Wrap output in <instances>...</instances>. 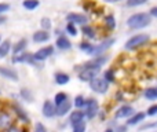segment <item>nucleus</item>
<instances>
[{
    "label": "nucleus",
    "mask_w": 157,
    "mask_h": 132,
    "mask_svg": "<svg viewBox=\"0 0 157 132\" xmlns=\"http://www.w3.org/2000/svg\"><path fill=\"white\" fill-rule=\"evenodd\" d=\"M8 107H10V110L13 111V114H14V117H15L17 123H21V124H24V125L29 124V116L26 114V111L24 110V107H22V106H19L18 103H11Z\"/></svg>",
    "instance_id": "obj_4"
},
{
    "label": "nucleus",
    "mask_w": 157,
    "mask_h": 132,
    "mask_svg": "<svg viewBox=\"0 0 157 132\" xmlns=\"http://www.w3.org/2000/svg\"><path fill=\"white\" fill-rule=\"evenodd\" d=\"M91 46L92 44H88V43H86V41H83V43H80V50H83V51H88L90 48H91Z\"/></svg>",
    "instance_id": "obj_40"
},
{
    "label": "nucleus",
    "mask_w": 157,
    "mask_h": 132,
    "mask_svg": "<svg viewBox=\"0 0 157 132\" xmlns=\"http://www.w3.org/2000/svg\"><path fill=\"white\" fill-rule=\"evenodd\" d=\"M106 62V58L105 57H101L97 58V59L91 61V62H87L86 65L83 66L81 72L78 73V78L81 81H91L92 78H95L98 76L101 70V66Z\"/></svg>",
    "instance_id": "obj_1"
},
{
    "label": "nucleus",
    "mask_w": 157,
    "mask_h": 132,
    "mask_svg": "<svg viewBox=\"0 0 157 132\" xmlns=\"http://www.w3.org/2000/svg\"><path fill=\"white\" fill-rule=\"evenodd\" d=\"M149 24H150V15L146 13L132 14L127 19V25L130 29H142V28H146Z\"/></svg>",
    "instance_id": "obj_2"
},
{
    "label": "nucleus",
    "mask_w": 157,
    "mask_h": 132,
    "mask_svg": "<svg viewBox=\"0 0 157 132\" xmlns=\"http://www.w3.org/2000/svg\"><path fill=\"white\" fill-rule=\"evenodd\" d=\"M145 98L147 100H155L157 99V87H150L145 91Z\"/></svg>",
    "instance_id": "obj_25"
},
{
    "label": "nucleus",
    "mask_w": 157,
    "mask_h": 132,
    "mask_svg": "<svg viewBox=\"0 0 157 132\" xmlns=\"http://www.w3.org/2000/svg\"><path fill=\"white\" fill-rule=\"evenodd\" d=\"M108 3H116V2H120V0H106Z\"/></svg>",
    "instance_id": "obj_44"
},
{
    "label": "nucleus",
    "mask_w": 157,
    "mask_h": 132,
    "mask_svg": "<svg viewBox=\"0 0 157 132\" xmlns=\"http://www.w3.org/2000/svg\"><path fill=\"white\" fill-rule=\"evenodd\" d=\"M55 44H57V47L59 50H71L72 48V43L69 41V39L66 37V36L63 35H59L57 39V41H55Z\"/></svg>",
    "instance_id": "obj_17"
},
{
    "label": "nucleus",
    "mask_w": 157,
    "mask_h": 132,
    "mask_svg": "<svg viewBox=\"0 0 157 132\" xmlns=\"http://www.w3.org/2000/svg\"><path fill=\"white\" fill-rule=\"evenodd\" d=\"M147 0H127V6L130 7H136V6H142L145 4Z\"/></svg>",
    "instance_id": "obj_33"
},
{
    "label": "nucleus",
    "mask_w": 157,
    "mask_h": 132,
    "mask_svg": "<svg viewBox=\"0 0 157 132\" xmlns=\"http://www.w3.org/2000/svg\"><path fill=\"white\" fill-rule=\"evenodd\" d=\"M106 132H114L113 130H108V131H106Z\"/></svg>",
    "instance_id": "obj_45"
},
{
    "label": "nucleus",
    "mask_w": 157,
    "mask_h": 132,
    "mask_svg": "<svg viewBox=\"0 0 157 132\" xmlns=\"http://www.w3.org/2000/svg\"><path fill=\"white\" fill-rule=\"evenodd\" d=\"M0 43H2V36H0Z\"/></svg>",
    "instance_id": "obj_46"
},
{
    "label": "nucleus",
    "mask_w": 157,
    "mask_h": 132,
    "mask_svg": "<svg viewBox=\"0 0 157 132\" xmlns=\"http://www.w3.org/2000/svg\"><path fill=\"white\" fill-rule=\"evenodd\" d=\"M13 62L14 63H30V65H35V66H39V62H36L33 59L32 54L30 52H19L17 55H13Z\"/></svg>",
    "instance_id": "obj_9"
},
{
    "label": "nucleus",
    "mask_w": 157,
    "mask_h": 132,
    "mask_svg": "<svg viewBox=\"0 0 157 132\" xmlns=\"http://www.w3.org/2000/svg\"><path fill=\"white\" fill-rule=\"evenodd\" d=\"M71 109H72V103H71V100H65L63 103H61V105H58V106H55V111H57V116H59V117H62V116H65V114H68L69 111H71Z\"/></svg>",
    "instance_id": "obj_15"
},
{
    "label": "nucleus",
    "mask_w": 157,
    "mask_h": 132,
    "mask_svg": "<svg viewBox=\"0 0 157 132\" xmlns=\"http://www.w3.org/2000/svg\"><path fill=\"white\" fill-rule=\"evenodd\" d=\"M39 0H24L22 2V6H24V8L25 10H28V11H33V10H36V8L39 7Z\"/></svg>",
    "instance_id": "obj_23"
},
{
    "label": "nucleus",
    "mask_w": 157,
    "mask_h": 132,
    "mask_svg": "<svg viewBox=\"0 0 157 132\" xmlns=\"http://www.w3.org/2000/svg\"><path fill=\"white\" fill-rule=\"evenodd\" d=\"M150 128H157V121L155 123H149V124H145L141 127V131H145V130H150Z\"/></svg>",
    "instance_id": "obj_39"
},
{
    "label": "nucleus",
    "mask_w": 157,
    "mask_h": 132,
    "mask_svg": "<svg viewBox=\"0 0 157 132\" xmlns=\"http://www.w3.org/2000/svg\"><path fill=\"white\" fill-rule=\"evenodd\" d=\"M103 78H105L108 83H109V81H114V72L112 69L106 70V72H105V77H103Z\"/></svg>",
    "instance_id": "obj_35"
},
{
    "label": "nucleus",
    "mask_w": 157,
    "mask_h": 132,
    "mask_svg": "<svg viewBox=\"0 0 157 132\" xmlns=\"http://www.w3.org/2000/svg\"><path fill=\"white\" fill-rule=\"evenodd\" d=\"M68 99H69V98H68V95H66L65 92H58V94L54 96V105L58 106V105L63 103L65 100H68Z\"/></svg>",
    "instance_id": "obj_27"
},
{
    "label": "nucleus",
    "mask_w": 157,
    "mask_h": 132,
    "mask_svg": "<svg viewBox=\"0 0 157 132\" xmlns=\"http://www.w3.org/2000/svg\"><path fill=\"white\" fill-rule=\"evenodd\" d=\"M81 32H83L84 35H86L87 37H90V39L95 37V30L92 29L91 26H88V25H83V28H81Z\"/></svg>",
    "instance_id": "obj_29"
},
{
    "label": "nucleus",
    "mask_w": 157,
    "mask_h": 132,
    "mask_svg": "<svg viewBox=\"0 0 157 132\" xmlns=\"http://www.w3.org/2000/svg\"><path fill=\"white\" fill-rule=\"evenodd\" d=\"M33 132H47V128L44 127L41 123H36L35 125V130H33Z\"/></svg>",
    "instance_id": "obj_37"
},
{
    "label": "nucleus",
    "mask_w": 157,
    "mask_h": 132,
    "mask_svg": "<svg viewBox=\"0 0 157 132\" xmlns=\"http://www.w3.org/2000/svg\"><path fill=\"white\" fill-rule=\"evenodd\" d=\"M41 113L44 117L47 119H52L54 116H57V111H55V105L51 100H46L43 103V107H41Z\"/></svg>",
    "instance_id": "obj_12"
},
{
    "label": "nucleus",
    "mask_w": 157,
    "mask_h": 132,
    "mask_svg": "<svg viewBox=\"0 0 157 132\" xmlns=\"http://www.w3.org/2000/svg\"><path fill=\"white\" fill-rule=\"evenodd\" d=\"M11 48H13V44L10 40H2V43H0V58L7 57Z\"/></svg>",
    "instance_id": "obj_20"
},
{
    "label": "nucleus",
    "mask_w": 157,
    "mask_h": 132,
    "mask_svg": "<svg viewBox=\"0 0 157 132\" xmlns=\"http://www.w3.org/2000/svg\"><path fill=\"white\" fill-rule=\"evenodd\" d=\"M150 15H153V17L157 18V7H153L152 10H150Z\"/></svg>",
    "instance_id": "obj_42"
},
{
    "label": "nucleus",
    "mask_w": 157,
    "mask_h": 132,
    "mask_svg": "<svg viewBox=\"0 0 157 132\" xmlns=\"http://www.w3.org/2000/svg\"><path fill=\"white\" fill-rule=\"evenodd\" d=\"M66 19H68V22H72V24H75V25H86L87 22H88V19H87L86 15L77 14V13L68 14V15H66Z\"/></svg>",
    "instance_id": "obj_13"
},
{
    "label": "nucleus",
    "mask_w": 157,
    "mask_h": 132,
    "mask_svg": "<svg viewBox=\"0 0 157 132\" xmlns=\"http://www.w3.org/2000/svg\"><path fill=\"white\" fill-rule=\"evenodd\" d=\"M0 76L7 80H11V81H18L19 77H18V73H17L15 69L13 67H8V66H0Z\"/></svg>",
    "instance_id": "obj_11"
},
{
    "label": "nucleus",
    "mask_w": 157,
    "mask_h": 132,
    "mask_svg": "<svg viewBox=\"0 0 157 132\" xmlns=\"http://www.w3.org/2000/svg\"><path fill=\"white\" fill-rule=\"evenodd\" d=\"M54 80L58 85H65V84L69 83L71 77H69V74H66V73H63V72H58V73H55Z\"/></svg>",
    "instance_id": "obj_19"
},
{
    "label": "nucleus",
    "mask_w": 157,
    "mask_h": 132,
    "mask_svg": "<svg viewBox=\"0 0 157 132\" xmlns=\"http://www.w3.org/2000/svg\"><path fill=\"white\" fill-rule=\"evenodd\" d=\"M86 102H87V99L84 96H81V95H77V96L75 98V106H76L77 109L86 107Z\"/></svg>",
    "instance_id": "obj_28"
},
{
    "label": "nucleus",
    "mask_w": 157,
    "mask_h": 132,
    "mask_svg": "<svg viewBox=\"0 0 157 132\" xmlns=\"http://www.w3.org/2000/svg\"><path fill=\"white\" fill-rule=\"evenodd\" d=\"M146 114H147V116H156V114H157V105L150 106V107L147 109Z\"/></svg>",
    "instance_id": "obj_38"
},
{
    "label": "nucleus",
    "mask_w": 157,
    "mask_h": 132,
    "mask_svg": "<svg viewBox=\"0 0 157 132\" xmlns=\"http://www.w3.org/2000/svg\"><path fill=\"white\" fill-rule=\"evenodd\" d=\"M84 117H86V114H84L83 110H75L71 113V117H69V123H71V125H75L77 124V123L80 121H84Z\"/></svg>",
    "instance_id": "obj_18"
},
{
    "label": "nucleus",
    "mask_w": 157,
    "mask_h": 132,
    "mask_svg": "<svg viewBox=\"0 0 157 132\" xmlns=\"http://www.w3.org/2000/svg\"><path fill=\"white\" fill-rule=\"evenodd\" d=\"M6 132H28V130L24 124H21V123H15V124L11 125Z\"/></svg>",
    "instance_id": "obj_26"
},
{
    "label": "nucleus",
    "mask_w": 157,
    "mask_h": 132,
    "mask_svg": "<svg viewBox=\"0 0 157 132\" xmlns=\"http://www.w3.org/2000/svg\"><path fill=\"white\" fill-rule=\"evenodd\" d=\"M113 39H109V40H105L103 43H101L99 46H91V48L87 51V54H90V55H94V57H99L101 54H102L105 50H108L109 47L113 44Z\"/></svg>",
    "instance_id": "obj_10"
},
{
    "label": "nucleus",
    "mask_w": 157,
    "mask_h": 132,
    "mask_svg": "<svg viewBox=\"0 0 157 132\" xmlns=\"http://www.w3.org/2000/svg\"><path fill=\"white\" fill-rule=\"evenodd\" d=\"M40 26H41V29L43 30H50L51 29V19L50 18H41Z\"/></svg>",
    "instance_id": "obj_32"
},
{
    "label": "nucleus",
    "mask_w": 157,
    "mask_h": 132,
    "mask_svg": "<svg viewBox=\"0 0 157 132\" xmlns=\"http://www.w3.org/2000/svg\"><path fill=\"white\" fill-rule=\"evenodd\" d=\"M0 92H2V91H0Z\"/></svg>",
    "instance_id": "obj_47"
},
{
    "label": "nucleus",
    "mask_w": 157,
    "mask_h": 132,
    "mask_svg": "<svg viewBox=\"0 0 157 132\" xmlns=\"http://www.w3.org/2000/svg\"><path fill=\"white\" fill-rule=\"evenodd\" d=\"M52 54H54V47L46 46V47H43V48H39L36 52H33L32 57L36 62H43V61H46L47 58L51 57Z\"/></svg>",
    "instance_id": "obj_6"
},
{
    "label": "nucleus",
    "mask_w": 157,
    "mask_h": 132,
    "mask_svg": "<svg viewBox=\"0 0 157 132\" xmlns=\"http://www.w3.org/2000/svg\"><path fill=\"white\" fill-rule=\"evenodd\" d=\"M86 110H84V114L88 120H92L99 111V106H98V102L95 99H87L86 102Z\"/></svg>",
    "instance_id": "obj_8"
},
{
    "label": "nucleus",
    "mask_w": 157,
    "mask_h": 132,
    "mask_svg": "<svg viewBox=\"0 0 157 132\" xmlns=\"http://www.w3.org/2000/svg\"><path fill=\"white\" fill-rule=\"evenodd\" d=\"M90 87H91L92 91L98 92V94H105L108 91L109 85H108V81L105 78H99V77H95L90 81Z\"/></svg>",
    "instance_id": "obj_7"
},
{
    "label": "nucleus",
    "mask_w": 157,
    "mask_h": 132,
    "mask_svg": "<svg viewBox=\"0 0 157 132\" xmlns=\"http://www.w3.org/2000/svg\"><path fill=\"white\" fill-rule=\"evenodd\" d=\"M19 96L24 100H26V102H33V94L29 88H25L24 87V88L19 89Z\"/></svg>",
    "instance_id": "obj_22"
},
{
    "label": "nucleus",
    "mask_w": 157,
    "mask_h": 132,
    "mask_svg": "<svg viewBox=\"0 0 157 132\" xmlns=\"http://www.w3.org/2000/svg\"><path fill=\"white\" fill-rule=\"evenodd\" d=\"M125 131H127V127H125V125L119 127V128H116V130H114V132H125Z\"/></svg>",
    "instance_id": "obj_41"
},
{
    "label": "nucleus",
    "mask_w": 157,
    "mask_h": 132,
    "mask_svg": "<svg viewBox=\"0 0 157 132\" xmlns=\"http://www.w3.org/2000/svg\"><path fill=\"white\" fill-rule=\"evenodd\" d=\"M26 46H28V41L25 40V39H21V40H18L13 46V54L17 55V54H19V52H24L25 48H26Z\"/></svg>",
    "instance_id": "obj_21"
},
{
    "label": "nucleus",
    "mask_w": 157,
    "mask_h": 132,
    "mask_svg": "<svg viewBox=\"0 0 157 132\" xmlns=\"http://www.w3.org/2000/svg\"><path fill=\"white\" fill-rule=\"evenodd\" d=\"M105 21H106V25H108L110 29H113V28L116 26V21H114V17L113 15H108Z\"/></svg>",
    "instance_id": "obj_34"
},
{
    "label": "nucleus",
    "mask_w": 157,
    "mask_h": 132,
    "mask_svg": "<svg viewBox=\"0 0 157 132\" xmlns=\"http://www.w3.org/2000/svg\"><path fill=\"white\" fill-rule=\"evenodd\" d=\"M32 40L35 41V43H46V41H48L50 40L48 30H43V29L36 30L32 36Z\"/></svg>",
    "instance_id": "obj_14"
},
{
    "label": "nucleus",
    "mask_w": 157,
    "mask_h": 132,
    "mask_svg": "<svg viewBox=\"0 0 157 132\" xmlns=\"http://www.w3.org/2000/svg\"><path fill=\"white\" fill-rule=\"evenodd\" d=\"M149 41V36L144 35V33H139V35H135L130 39V40L125 43V48L127 50H135L138 47H141L142 44H146Z\"/></svg>",
    "instance_id": "obj_5"
},
{
    "label": "nucleus",
    "mask_w": 157,
    "mask_h": 132,
    "mask_svg": "<svg viewBox=\"0 0 157 132\" xmlns=\"http://www.w3.org/2000/svg\"><path fill=\"white\" fill-rule=\"evenodd\" d=\"M145 116H146L145 113H141V111H139V113L134 114L132 117H130V119H128L127 124H128V125H135V124H138V123H141L142 120L145 119Z\"/></svg>",
    "instance_id": "obj_24"
},
{
    "label": "nucleus",
    "mask_w": 157,
    "mask_h": 132,
    "mask_svg": "<svg viewBox=\"0 0 157 132\" xmlns=\"http://www.w3.org/2000/svg\"><path fill=\"white\" fill-rule=\"evenodd\" d=\"M72 132H86V123L80 121L77 124L72 125Z\"/></svg>",
    "instance_id": "obj_30"
},
{
    "label": "nucleus",
    "mask_w": 157,
    "mask_h": 132,
    "mask_svg": "<svg viewBox=\"0 0 157 132\" xmlns=\"http://www.w3.org/2000/svg\"><path fill=\"white\" fill-rule=\"evenodd\" d=\"M6 21H7V18H6V15L3 14V15H0V25L6 24Z\"/></svg>",
    "instance_id": "obj_43"
},
{
    "label": "nucleus",
    "mask_w": 157,
    "mask_h": 132,
    "mask_svg": "<svg viewBox=\"0 0 157 132\" xmlns=\"http://www.w3.org/2000/svg\"><path fill=\"white\" fill-rule=\"evenodd\" d=\"M7 11H10V4L8 3H0V15L6 14Z\"/></svg>",
    "instance_id": "obj_36"
},
{
    "label": "nucleus",
    "mask_w": 157,
    "mask_h": 132,
    "mask_svg": "<svg viewBox=\"0 0 157 132\" xmlns=\"http://www.w3.org/2000/svg\"><path fill=\"white\" fill-rule=\"evenodd\" d=\"M134 114V109L128 105H124L116 111V119H127V117L132 116Z\"/></svg>",
    "instance_id": "obj_16"
},
{
    "label": "nucleus",
    "mask_w": 157,
    "mask_h": 132,
    "mask_svg": "<svg viewBox=\"0 0 157 132\" xmlns=\"http://www.w3.org/2000/svg\"><path fill=\"white\" fill-rule=\"evenodd\" d=\"M15 123H17V120L14 117L13 111L10 110V107L2 106L0 107V132H6Z\"/></svg>",
    "instance_id": "obj_3"
},
{
    "label": "nucleus",
    "mask_w": 157,
    "mask_h": 132,
    "mask_svg": "<svg viewBox=\"0 0 157 132\" xmlns=\"http://www.w3.org/2000/svg\"><path fill=\"white\" fill-rule=\"evenodd\" d=\"M66 33H69L71 36H76L77 35V29H76V25L72 24V22H68V25H66L65 28Z\"/></svg>",
    "instance_id": "obj_31"
}]
</instances>
